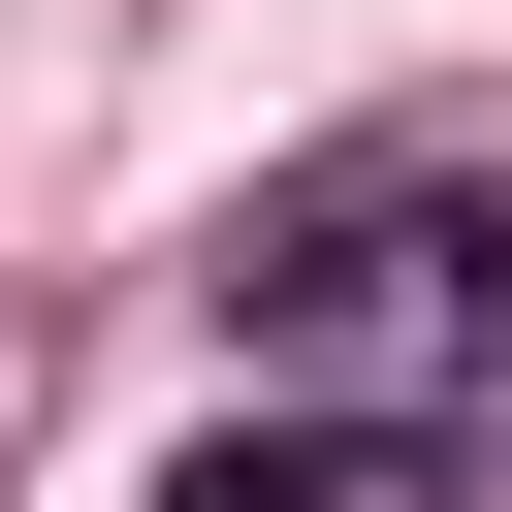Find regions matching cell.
Wrapping results in <instances>:
<instances>
[{
    "instance_id": "1",
    "label": "cell",
    "mask_w": 512,
    "mask_h": 512,
    "mask_svg": "<svg viewBox=\"0 0 512 512\" xmlns=\"http://www.w3.org/2000/svg\"><path fill=\"white\" fill-rule=\"evenodd\" d=\"M224 352L320 384V416H416V384L512 352V224H480L448 160H288V192L224 224Z\"/></svg>"
},
{
    "instance_id": "2",
    "label": "cell",
    "mask_w": 512,
    "mask_h": 512,
    "mask_svg": "<svg viewBox=\"0 0 512 512\" xmlns=\"http://www.w3.org/2000/svg\"><path fill=\"white\" fill-rule=\"evenodd\" d=\"M160 512H448V416H320V384H256Z\"/></svg>"
}]
</instances>
